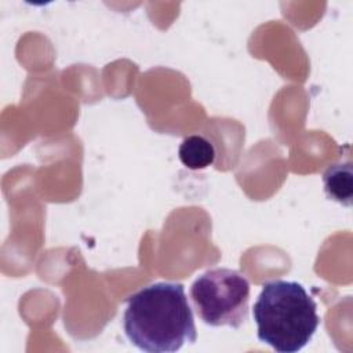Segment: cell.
I'll list each match as a JSON object with an SVG mask.
<instances>
[{
	"label": "cell",
	"mask_w": 353,
	"mask_h": 353,
	"mask_svg": "<svg viewBox=\"0 0 353 353\" xmlns=\"http://www.w3.org/2000/svg\"><path fill=\"white\" fill-rule=\"evenodd\" d=\"M123 328L142 352H176L197 339L193 313L181 283L159 281L127 299Z\"/></svg>",
	"instance_id": "1"
},
{
	"label": "cell",
	"mask_w": 353,
	"mask_h": 353,
	"mask_svg": "<svg viewBox=\"0 0 353 353\" xmlns=\"http://www.w3.org/2000/svg\"><path fill=\"white\" fill-rule=\"evenodd\" d=\"M190 299L205 324L237 330L248 317L250 281L234 269H208L193 281Z\"/></svg>",
	"instance_id": "3"
},
{
	"label": "cell",
	"mask_w": 353,
	"mask_h": 353,
	"mask_svg": "<svg viewBox=\"0 0 353 353\" xmlns=\"http://www.w3.org/2000/svg\"><path fill=\"white\" fill-rule=\"evenodd\" d=\"M252 316L262 343L279 353H296L320 325L317 305L298 281L270 280L254 303Z\"/></svg>",
	"instance_id": "2"
},
{
	"label": "cell",
	"mask_w": 353,
	"mask_h": 353,
	"mask_svg": "<svg viewBox=\"0 0 353 353\" xmlns=\"http://www.w3.org/2000/svg\"><path fill=\"white\" fill-rule=\"evenodd\" d=\"M178 156L186 168L204 170L214 163L215 148L201 135H189L182 141Z\"/></svg>",
	"instance_id": "5"
},
{
	"label": "cell",
	"mask_w": 353,
	"mask_h": 353,
	"mask_svg": "<svg viewBox=\"0 0 353 353\" xmlns=\"http://www.w3.org/2000/svg\"><path fill=\"white\" fill-rule=\"evenodd\" d=\"M323 182L324 192L330 200L341 203L345 207L352 205L353 174L349 160L328 165L323 174Z\"/></svg>",
	"instance_id": "4"
}]
</instances>
